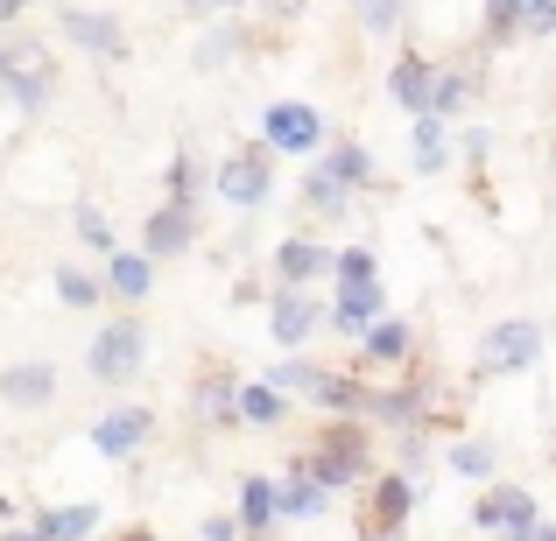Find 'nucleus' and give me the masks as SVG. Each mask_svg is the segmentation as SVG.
I'll return each instance as SVG.
<instances>
[{
  "instance_id": "obj_7",
  "label": "nucleus",
  "mask_w": 556,
  "mask_h": 541,
  "mask_svg": "<svg viewBox=\"0 0 556 541\" xmlns=\"http://www.w3.org/2000/svg\"><path fill=\"white\" fill-rule=\"evenodd\" d=\"M268 141L282 155H311L317 149V113L311 106H268Z\"/></svg>"
},
{
  "instance_id": "obj_10",
  "label": "nucleus",
  "mask_w": 556,
  "mask_h": 541,
  "mask_svg": "<svg viewBox=\"0 0 556 541\" xmlns=\"http://www.w3.org/2000/svg\"><path fill=\"white\" fill-rule=\"evenodd\" d=\"M149 429H155V422H149V408H113V415L92 429V443L106 450V458H127V450H135Z\"/></svg>"
},
{
  "instance_id": "obj_18",
  "label": "nucleus",
  "mask_w": 556,
  "mask_h": 541,
  "mask_svg": "<svg viewBox=\"0 0 556 541\" xmlns=\"http://www.w3.org/2000/svg\"><path fill=\"white\" fill-rule=\"evenodd\" d=\"M275 514H282V492H275V478H247V486H240V520L261 534Z\"/></svg>"
},
{
  "instance_id": "obj_17",
  "label": "nucleus",
  "mask_w": 556,
  "mask_h": 541,
  "mask_svg": "<svg viewBox=\"0 0 556 541\" xmlns=\"http://www.w3.org/2000/svg\"><path fill=\"white\" fill-rule=\"evenodd\" d=\"M374 310H380V282H345V288H339V310H331V324H339V331H359Z\"/></svg>"
},
{
  "instance_id": "obj_11",
  "label": "nucleus",
  "mask_w": 556,
  "mask_h": 541,
  "mask_svg": "<svg viewBox=\"0 0 556 541\" xmlns=\"http://www.w3.org/2000/svg\"><path fill=\"white\" fill-rule=\"evenodd\" d=\"M141 246H149V260L184 254V246H190V211H184V204H163V211L149 218V232H141Z\"/></svg>"
},
{
  "instance_id": "obj_31",
  "label": "nucleus",
  "mask_w": 556,
  "mask_h": 541,
  "mask_svg": "<svg viewBox=\"0 0 556 541\" xmlns=\"http://www.w3.org/2000/svg\"><path fill=\"white\" fill-rule=\"evenodd\" d=\"M204 541H240V520H226V514H212V520H204Z\"/></svg>"
},
{
  "instance_id": "obj_15",
  "label": "nucleus",
  "mask_w": 556,
  "mask_h": 541,
  "mask_svg": "<svg viewBox=\"0 0 556 541\" xmlns=\"http://www.w3.org/2000/svg\"><path fill=\"white\" fill-rule=\"evenodd\" d=\"M394 99H402V106L408 113H416V120H422V113H430V99H437V78H430V64H416V56H408V64H394Z\"/></svg>"
},
{
  "instance_id": "obj_20",
  "label": "nucleus",
  "mask_w": 556,
  "mask_h": 541,
  "mask_svg": "<svg viewBox=\"0 0 556 541\" xmlns=\"http://www.w3.org/2000/svg\"><path fill=\"white\" fill-rule=\"evenodd\" d=\"M106 282H113V296H127V302H141V296H149V254H113V274H106Z\"/></svg>"
},
{
  "instance_id": "obj_5",
  "label": "nucleus",
  "mask_w": 556,
  "mask_h": 541,
  "mask_svg": "<svg viewBox=\"0 0 556 541\" xmlns=\"http://www.w3.org/2000/svg\"><path fill=\"white\" fill-rule=\"evenodd\" d=\"M535 352H543V331H535V324H493V331H486V352H479V359H486L493 373H521Z\"/></svg>"
},
{
  "instance_id": "obj_34",
  "label": "nucleus",
  "mask_w": 556,
  "mask_h": 541,
  "mask_svg": "<svg viewBox=\"0 0 556 541\" xmlns=\"http://www.w3.org/2000/svg\"><path fill=\"white\" fill-rule=\"evenodd\" d=\"M28 8V0H0V22H14V14H22Z\"/></svg>"
},
{
  "instance_id": "obj_6",
  "label": "nucleus",
  "mask_w": 556,
  "mask_h": 541,
  "mask_svg": "<svg viewBox=\"0 0 556 541\" xmlns=\"http://www.w3.org/2000/svg\"><path fill=\"white\" fill-rule=\"evenodd\" d=\"M56 394V365L50 359H28V365H8L0 373V401L8 408H42Z\"/></svg>"
},
{
  "instance_id": "obj_9",
  "label": "nucleus",
  "mask_w": 556,
  "mask_h": 541,
  "mask_svg": "<svg viewBox=\"0 0 556 541\" xmlns=\"http://www.w3.org/2000/svg\"><path fill=\"white\" fill-rule=\"evenodd\" d=\"M218 197H226V204H261V197H268V169H261V155H232V163H218Z\"/></svg>"
},
{
  "instance_id": "obj_12",
  "label": "nucleus",
  "mask_w": 556,
  "mask_h": 541,
  "mask_svg": "<svg viewBox=\"0 0 556 541\" xmlns=\"http://www.w3.org/2000/svg\"><path fill=\"white\" fill-rule=\"evenodd\" d=\"M402 520H408V478H380V492H374V520H367V541L402 534Z\"/></svg>"
},
{
  "instance_id": "obj_21",
  "label": "nucleus",
  "mask_w": 556,
  "mask_h": 541,
  "mask_svg": "<svg viewBox=\"0 0 556 541\" xmlns=\"http://www.w3.org/2000/svg\"><path fill=\"white\" fill-rule=\"evenodd\" d=\"M240 415L268 429V422H282V394H275L268 379H261V387H240Z\"/></svg>"
},
{
  "instance_id": "obj_29",
  "label": "nucleus",
  "mask_w": 556,
  "mask_h": 541,
  "mask_svg": "<svg viewBox=\"0 0 556 541\" xmlns=\"http://www.w3.org/2000/svg\"><path fill=\"white\" fill-rule=\"evenodd\" d=\"M78 232H85L92 246H106V254H113V226H106V211H92V204H85V211H78Z\"/></svg>"
},
{
  "instance_id": "obj_23",
  "label": "nucleus",
  "mask_w": 556,
  "mask_h": 541,
  "mask_svg": "<svg viewBox=\"0 0 556 541\" xmlns=\"http://www.w3.org/2000/svg\"><path fill=\"white\" fill-rule=\"evenodd\" d=\"M367 352L374 359H402L408 352V324H402V317H380V324L367 331Z\"/></svg>"
},
{
  "instance_id": "obj_26",
  "label": "nucleus",
  "mask_w": 556,
  "mask_h": 541,
  "mask_svg": "<svg viewBox=\"0 0 556 541\" xmlns=\"http://www.w3.org/2000/svg\"><path fill=\"white\" fill-rule=\"evenodd\" d=\"M353 8H359V22H367L374 36H394V22H402L408 0H353Z\"/></svg>"
},
{
  "instance_id": "obj_24",
  "label": "nucleus",
  "mask_w": 556,
  "mask_h": 541,
  "mask_svg": "<svg viewBox=\"0 0 556 541\" xmlns=\"http://www.w3.org/2000/svg\"><path fill=\"white\" fill-rule=\"evenodd\" d=\"M56 296H64L71 310H92V302H99V282H92V274H78V268H56Z\"/></svg>"
},
{
  "instance_id": "obj_13",
  "label": "nucleus",
  "mask_w": 556,
  "mask_h": 541,
  "mask_svg": "<svg viewBox=\"0 0 556 541\" xmlns=\"http://www.w3.org/2000/svg\"><path fill=\"white\" fill-rule=\"evenodd\" d=\"M325 268H339V254H325V246H311V240H289L282 254H275V274H282V288L311 282V274H325Z\"/></svg>"
},
{
  "instance_id": "obj_19",
  "label": "nucleus",
  "mask_w": 556,
  "mask_h": 541,
  "mask_svg": "<svg viewBox=\"0 0 556 541\" xmlns=\"http://www.w3.org/2000/svg\"><path fill=\"white\" fill-rule=\"evenodd\" d=\"M92 528H99V506H64V514H42L36 520L42 541H85Z\"/></svg>"
},
{
  "instance_id": "obj_32",
  "label": "nucleus",
  "mask_w": 556,
  "mask_h": 541,
  "mask_svg": "<svg viewBox=\"0 0 556 541\" xmlns=\"http://www.w3.org/2000/svg\"><path fill=\"white\" fill-rule=\"evenodd\" d=\"M515 14H529V22H535V0H493V22H515Z\"/></svg>"
},
{
  "instance_id": "obj_8",
  "label": "nucleus",
  "mask_w": 556,
  "mask_h": 541,
  "mask_svg": "<svg viewBox=\"0 0 556 541\" xmlns=\"http://www.w3.org/2000/svg\"><path fill=\"white\" fill-rule=\"evenodd\" d=\"M479 528H515V534H529V528H535V500H529L521 486L486 492V500H479Z\"/></svg>"
},
{
  "instance_id": "obj_2",
  "label": "nucleus",
  "mask_w": 556,
  "mask_h": 541,
  "mask_svg": "<svg viewBox=\"0 0 556 541\" xmlns=\"http://www.w3.org/2000/svg\"><path fill=\"white\" fill-rule=\"evenodd\" d=\"M141 352H149L141 324H106V331L92 338V373L106 379V387H127V379L141 373Z\"/></svg>"
},
{
  "instance_id": "obj_25",
  "label": "nucleus",
  "mask_w": 556,
  "mask_h": 541,
  "mask_svg": "<svg viewBox=\"0 0 556 541\" xmlns=\"http://www.w3.org/2000/svg\"><path fill=\"white\" fill-rule=\"evenodd\" d=\"M325 177H331V183H345V190L367 183V155H359L353 141H345V149H331V169H325Z\"/></svg>"
},
{
  "instance_id": "obj_1",
  "label": "nucleus",
  "mask_w": 556,
  "mask_h": 541,
  "mask_svg": "<svg viewBox=\"0 0 556 541\" xmlns=\"http://www.w3.org/2000/svg\"><path fill=\"white\" fill-rule=\"evenodd\" d=\"M0 92H8L22 113L50 106V56H42V42H14V50H0Z\"/></svg>"
},
{
  "instance_id": "obj_3",
  "label": "nucleus",
  "mask_w": 556,
  "mask_h": 541,
  "mask_svg": "<svg viewBox=\"0 0 556 541\" xmlns=\"http://www.w3.org/2000/svg\"><path fill=\"white\" fill-rule=\"evenodd\" d=\"M303 472H311L317 486L339 492V486H353V478L367 472V450H359V436H325V443H317V458L303 464Z\"/></svg>"
},
{
  "instance_id": "obj_30",
  "label": "nucleus",
  "mask_w": 556,
  "mask_h": 541,
  "mask_svg": "<svg viewBox=\"0 0 556 541\" xmlns=\"http://www.w3.org/2000/svg\"><path fill=\"white\" fill-rule=\"evenodd\" d=\"M311 204H317V211H345V183H331V177H311Z\"/></svg>"
},
{
  "instance_id": "obj_4",
  "label": "nucleus",
  "mask_w": 556,
  "mask_h": 541,
  "mask_svg": "<svg viewBox=\"0 0 556 541\" xmlns=\"http://www.w3.org/2000/svg\"><path fill=\"white\" fill-rule=\"evenodd\" d=\"M56 22H64V36L78 42V50H92V56H127V28L113 22V14H85V8H64Z\"/></svg>"
},
{
  "instance_id": "obj_27",
  "label": "nucleus",
  "mask_w": 556,
  "mask_h": 541,
  "mask_svg": "<svg viewBox=\"0 0 556 541\" xmlns=\"http://www.w3.org/2000/svg\"><path fill=\"white\" fill-rule=\"evenodd\" d=\"M451 472L486 478V472H493V450H486V443H458V450H451Z\"/></svg>"
},
{
  "instance_id": "obj_33",
  "label": "nucleus",
  "mask_w": 556,
  "mask_h": 541,
  "mask_svg": "<svg viewBox=\"0 0 556 541\" xmlns=\"http://www.w3.org/2000/svg\"><path fill=\"white\" fill-rule=\"evenodd\" d=\"M190 8H204V14H232L240 0H190Z\"/></svg>"
},
{
  "instance_id": "obj_37",
  "label": "nucleus",
  "mask_w": 556,
  "mask_h": 541,
  "mask_svg": "<svg viewBox=\"0 0 556 541\" xmlns=\"http://www.w3.org/2000/svg\"><path fill=\"white\" fill-rule=\"evenodd\" d=\"M8 541H42V534H36V528H28V534H8Z\"/></svg>"
},
{
  "instance_id": "obj_16",
  "label": "nucleus",
  "mask_w": 556,
  "mask_h": 541,
  "mask_svg": "<svg viewBox=\"0 0 556 541\" xmlns=\"http://www.w3.org/2000/svg\"><path fill=\"white\" fill-rule=\"evenodd\" d=\"M275 492H282V514H289V520H317V514L331 506V486H317L311 472H296L289 486H275Z\"/></svg>"
},
{
  "instance_id": "obj_36",
  "label": "nucleus",
  "mask_w": 556,
  "mask_h": 541,
  "mask_svg": "<svg viewBox=\"0 0 556 541\" xmlns=\"http://www.w3.org/2000/svg\"><path fill=\"white\" fill-rule=\"evenodd\" d=\"M121 541H155V534H149V528H135V534H121Z\"/></svg>"
},
{
  "instance_id": "obj_35",
  "label": "nucleus",
  "mask_w": 556,
  "mask_h": 541,
  "mask_svg": "<svg viewBox=\"0 0 556 541\" xmlns=\"http://www.w3.org/2000/svg\"><path fill=\"white\" fill-rule=\"evenodd\" d=\"M303 8V0H268V14H296Z\"/></svg>"
},
{
  "instance_id": "obj_28",
  "label": "nucleus",
  "mask_w": 556,
  "mask_h": 541,
  "mask_svg": "<svg viewBox=\"0 0 556 541\" xmlns=\"http://www.w3.org/2000/svg\"><path fill=\"white\" fill-rule=\"evenodd\" d=\"M339 274H345V282H374V254H367V246H345V254H339Z\"/></svg>"
},
{
  "instance_id": "obj_22",
  "label": "nucleus",
  "mask_w": 556,
  "mask_h": 541,
  "mask_svg": "<svg viewBox=\"0 0 556 541\" xmlns=\"http://www.w3.org/2000/svg\"><path fill=\"white\" fill-rule=\"evenodd\" d=\"M416 169H444V120L437 113L416 120Z\"/></svg>"
},
{
  "instance_id": "obj_14",
  "label": "nucleus",
  "mask_w": 556,
  "mask_h": 541,
  "mask_svg": "<svg viewBox=\"0 0 556 541\" xmlns=\"http://www.w3.org/2000/svg\"><path fill=\"white\" fill-rule=\"evenodd\" d=\"M311 324H317V302H303L296 288H282V296H275V345H303Z\"/></svg>"
}]
</instances>
